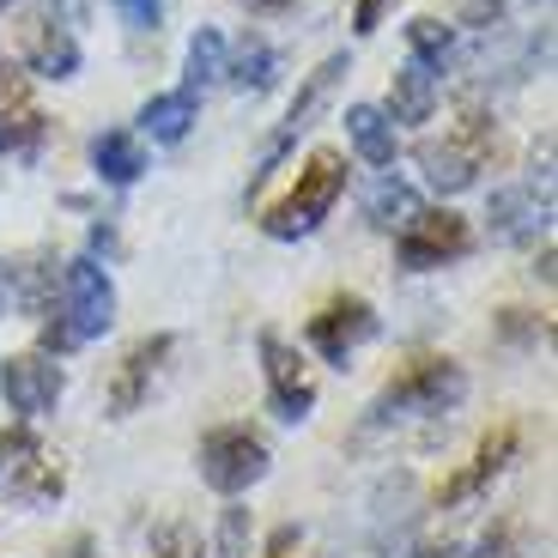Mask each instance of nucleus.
<instances>
[{
  "instance_id": "f257e3e1",
  "label": "nucleus",
  "mask_w": 558,
  "mask_h": 558,
  "mask_svg": "<svg viewBox=\"0 0 558 558\" xmlns=\"http://www.w3.org/2000/svg\"><path fill=\"white\" fill-rule=\"evenodd\" d=\"M461 395H468V371H461L456 359H418L371 401L359 437H377V432H389V425H401V418H444L461 407Z\"/></svg>"
},
{
  "instance_id": "f03ea898",
  "label": "nucleus",
  "mask_w": 558,
  "mask_h": 558,
  "mask_svg": "<svg viewBox=\"0 0 558 558\" xmlns=\"http://www.w3.org/2000/svg\"><path fill=\"white\" fill-rule=\"evenodd\" d=\"M340 189H347V165H340L335 153H316V158H310V170L298 177V189L267 213V238H279V243L310 238V231L335 213Z\"/></svg>"
},
{
  "instance_id": "7ed1b4c3",
  "label": "nucleus",
  "mask_w": 558,
  "mask_h": 558,
  "mask_svg": "<svg viewBox=\"0 0 558 558\" xmlns=\"http://www.w3.org/2000/svg\"><path fill=\"white\" fill-rule=\"evenodd\" d=\"M262 474H267V444L250 425H219V432L201 437V480H207L219 498L250 492Z\"/></svg>"
},
{
  "instance_id": "20e7f679",
  "label": "nucleus",
  "mask_w": 558,
  "mask_h": 558,
  "mask_svg": "<svg viewBox=\"0 0 558 558\" xmlns=\"http://www.w3.org/2000/svg\"><path fill=\"white\" fill-rule=\"evenodd\" d=\"M340 73H347V56H328L316 73H310V85H304V92L292 98V110H286V122H279V134L262 146V165H255V177H250V195L262 189L267 177H274V170H279V158H286V153L298 146V140H304L310 128H316V110L328 104V92H335V80H340Z\"/></svg>"
},
{
  "instance_id": "39448f33",
  "label": "nucleus",
  "mask_w": 558,
  "mask_h": 558,
  "mask_svg": "<svg viewBox=\"0 0 558 558\" xmlns=\"http://www.w3.org/2000/svg\"><path fill=\"white\" fill-rule=\"evenodd\" d=\"M61 286H68V328L73 340H98L104 328L116 322V286L110 274H104L92 255H80V262H68V274H61Z\"/></svg>"
},
{
  "instance_id": "423d86ee",
  "label": "nucleus",
  "mask_w": 558,
  "mask_h": 558,
  "mask_svg": "<svg viewBox=\"0 0 558 558\" xmlns=\"http://www.w3.org/2000/svg\"><path fill=\"white\" fill-rule=\"evenodd\" d=\"M377 328L383 322H377V310L364 304V298H335L322 316H310V347H316L328 364H347L364 340H377Z\"/></svg>"
},
{
  "instance_id": "0eeeda50",
  "label": "nucleus",
  "mask_w": 558,
  "mask_h": 558,
  "mask_svg": "<svg viewBox=\"0 0 558 558\" xmlns=\"http://www.w3.org/2000/svg\"><path fill=\"white\" fill-rule=\"evenodd\" d=\"M468 219H456V213H418L413 225L401 231V267H413V274H425V267H444L456 262V255H468Z\"/></svg>"
},
{
  "instance_id": "6e6552de",
  "label": "nucleus",
  "mask_w": 558,
  "mask_h": 558,
  "mask_svg": "<svg viewBox=\"0 0 558 558\" xmlns=\"http://www.w3.org/2000/svg\"><path fill=\"white\" fill-rule=\"evenodd\" d=\"M0 395H7V407L19 418H43L61 401V371L43 352H19V359L0 364Z\"/></svg>"
},
{
  "instance_id": "1a4fd4ad",
  "label": "nucleus",
  "mask_w": 558,
  "mask_h": 558,
  "mask_svg": "<svg viewBox=\"0 0 558 558\" xmlns=\"http://www.w3.org/2000/svg\"><path fill=\"white\" fill-rule=\"evenodd\" d=\"M262 371H267V395H274V413L279 418H310V407H316V389H310L304 377H298V359L292 347L279 335H262Z\"/></svg>"
},
{
  "instance_id": "9d476101",
  "label": "nucleus",
  "mask_w": 558,
  "mask_h": 558,
  "mask_svg": "<svg viewBox=\"0 0 558 558\" xmlns=\"http://www.w3.org/2000/svg\"><path fill=\"white\" fill-rule=\"evenodd\" d=\"M170 347H177L170 335H153V340H140V347L128 352L122 371H116V383H110V418H128L140 401H146V389H153L158 364L170 359Z\"/></svg>"
},
{
  "instance_id": "9b49d317",
  "label": "nucleus",
  "mask_w": 558,
  "mask_h": 558,
  "mask_svg": "<svg viewBox=\"0 0 558 558\" xmlns=\"http://www.w3.org/2000/svg\"><path fill=\"white\" fill-rule=\"evenodd\" d=\"M486 219H492V238L498 243H522V238H534V231H546L553 201H546L541 189H498Z\"/></svg>"
},
{
  "instance_id": "f8f14e48",
  "label": "nucleus",
  "mask_w": 558,
  "mask_h": 558,
  "mask_svg": "<svg viewBox=\"0 0 558 558\" xmlns=\"http://www.w3.org/2000/svg\"><path fill=\"white\" fill-rule=\"evenodd\" d=\"M389 122H407V128H418V122H432L437 116V73L432 68H418V61H407L401 73H395V85H389Z\"/></svg>"
},
{
  "instance_id": "ddd939ff",
  "label": "nucleus",
  "mask_w": 558,
  "mask_h": 558,
  "mask_svg": "<svg viewBox=\"0 0 558 558\" xmlns=\"http://www.w3.org/2000/svg\"><path fill=\"white\" fill-rule=\"evenodd\" d=\"M418 165H425V177H432L437 195H461V189H474V177H480V146L444 140V146H425Z\"/></svg>"
},
{
  "instance_id": "4468645a",
  "label": "nucleus",
  "mask_w": 558,
  "mask_h": 558,
  "mask_svg": "<svg viewBox=\"0 0 558 558\" xmlns=\"http://www.w3.org/2000/svg\"><path fill=\"white\" fill-rule=\"evenodd\" d=\"M195 116H201L195 92H158V98L140 104V134H153L158 146H177L195 128Z\"/></svg>"
},
{
  "instance_id": "2eb2a0df",
  "label": "nucleus",
  "mask_w": 558,
  "mask_h": 558,
  "mask_svg": "<svg viewBox=\"0 0 558 558\" xmlns=\"http://www.w3.org/2000/svg\"><path fill=\"white\" fill-rule=\"evenodd\" d=\"M510 456H517V432L486 437V444H480V456H474V468H461V474L449 480L444 492H437V504H468L480 486H486V480H498V474H504V461H510Z\"/></svg>"
},
{
  "instance_id": "dca6fc26",
  "label": "nucleus",
  "mask_w": 558,
  "mask_h": 558,
  "mask_svg": "<svg viewBox=\"0 0 558 558\" xmlns=\"http://www.w3.org/2000/svg\"><path fill=\"white\" fill-rule=\"evenodd\" d=\"M347 140L364 165H395V122L377 110V104H352L347 110Z\"/></svg>"
},
{
  "instance_id": "f3484780",
  "label": "nucleus",
  "mask_w": 558,
  "mask_h": 558,
  "mask_svg": "<svg viewBox=\"0 0 558 558\" xmlns=\"http://www.w3.org/2000/svg\"><path fill=\"white\" fill-rule=\"evenodd\" d=\"M31 73H43V80H73L80 73V43H73L68 25H49V19H37V37H31Z\"/></svg>"
},
{
  "instance_id": "a211bd4d",
  "label": "nucleus",
  "mask_w": 558,
  "mask_h": 558,
  "mask_svg": "<svg viewBox=\"0 0 558 558\" xmlns=\"http://www.w3.org/2000/svg\"><path fill=\"white\" fill-rule=\"evenodd\" d=\"M92 165H98L104 182L128 189V182H140V170H146V146H140L134 134H122V128H110V134L92 140Z\"/></svg>"
},
{
  "instance_id": "6ab92c4d",
  "label": "nucleus",
  "mask_w": 558,
  "mask_h": 558,
  "mask_svg": "<svg viewBox=\"0 0 558 558\" xmlns=\"http://www.w3.org/2000/svg\"><path fill=\"white\" fill-rule=\"evenodd\" d=\"M364 213H371V225H383V231H407V225L418 219V195L407 189V182H395V177H383L371 195H364Z\"/></svg>"
},
{
  "instance_id": "aec40b11",
  "label": "nucleus",
  "mask_w": 558,
  "mask_h": 558,
  "mask_svg": "<svg viewBox=\"0 0 558 558\" xmlns=\"http://www.w3.org/2000/svg\"><path fill=\"white\" fill-rule=\"evenodd\" d=\"M225 73H231V80H238L243 92H267V85H274V73H279L274 43H267V37H243L238 61H225Z\"/></svg>"
},
{
  "instance_id": "412c9836",
  "label": "nucleus",
  "mask_w": 558,
  "mask_h": 558,
  "mask_svg": "<svg viewBox=\"0 0 558 558\" xmlns=\"http://www.w3.org/2000/svg\"><path fill=\"white\" fill-rule=\"evenodd\" d=\"M225 61H231V49H225V37L213 25H201L195 37H189V85L182 92H195V85H213L225 80Z\"/></svg>"
},
{
  "instance_id": "4be33fe9",
  "label": "nucleus",
  "mask_w": 558,
  "mask_h": 558,
  "mask_svg": "<svg viewBox=\"0 0 558 558\" xmlns=\"http://www.w3.org/2000/svg\"><path fill=\"white\" fill-rule=\"evenodd\" d=\"M407 43H413V61L432 68V73H444V61L456 56V31L437 25V19H413V25H407Z\"/></svg>"
},
{
  "instance_id": "5701e85b",
  "label": "nucleus",
  "mask_w": 558,
  "mask_h": 558,
  "mask_svg": "<svg viewBox=\"0 0 558 558\" xmlns=\"http://www.w3.org/2000/svg\"><path fill=\"white\" fill-rule=\"evenodd\" d=\"M25 134H37V116H31L25 104L7 92V85H0V153H13Z\"/></svg>"
},
{
  "instance_id": "b1692460",
  "label": "nucleus",
  "mask_w": 558,
  "mask_h": 558,
  "mask_svg": "<svg viewBox=\"0 0 558 558\" xmlns=\"http://www.w3.org/2000/svg\"><path fill=\"white\" fill-rule=\"evenodd\" d=\"M116 13H122L128 31H158V19H165V0H116Z\"/></svg>"
},
{
  "instance_id": "393cba45",
  "label": "nucleus",
  "mask_w": 558,
  "mask_h": 558,
  "mask_svg": "<svg viewBox=\"0 0 558 558\" xmlns=\"http://www.w3.org/2000/svg\"><path fill=\"white\" fill-rule=\"evenodd\" d=\"M243 529H250V522H243V510H231V517H225V529H219V558H243Z\"/></svg>"
},
{
  "instance_id": "a878e982",
  "label": "nucleus",
  "mask_w": 558,
  "mask_h": 558,
  "mask_svg": "<svg viewBox=\"0 0 558 558\" xmlns=\"http://www.w3.org/2000/svg\"><path fill=\"white\" fill-rule=\"evenodd\" d=\"M461 19H468V25H498L504 0H468V7H461Z\"/></svg>"
},
{
  "instance_id": "bb28decb",
  "label": "nucleus",
  "mask_w": 558,
  "mask_h": 558,
  "mask_svg": "<svg viewBox=\"0 0 558 558\" xmlns=\"http://www.w3.org/2000/svg\"><path fill=\"white\" fill-rule=\"evenodd\" d=\"M383 7H389V0H359V13H352V25H359L364 37H371V31H377V19H383Z\"/></svg>"
},
{
  "instance_id": "cd10ccee",
  "label": "nucleus",
  "mask_w": 558,
  "mask_h": 558,
  "mask_svg": "<svg viewBox=\"0 0 558 558\" xmlns=\"http://www.w3.org/2000/svg\"><path fill=\"white\" fill-rule=\"evenodd\" d=\"M158 558H195V541H189V534H165V546H158Z\"/></svg>"
},
{
  "instance_id": "c85d7f7f",
  "label": "nucleus",
  "mask_w": 558,
  "mask_h": 558,
  "mask_svg": "<svg viewBox=\"0 0 558 558\" xmlns=\"http://www.w3.org/2000/svg\"><path fill=\"white\" fill-rule=\"evenodd\" d=\"M292 546H298V529H279L274 546H267V558H292Z\"/></svg>"
},
{
  "instance_id": "c756f323",
  "label": "nucleus",
  "mask_w": 558,
  "mask_h": 558,
  "mask_svg": "<svg viewBox=\"0 0 558 558\" xmlns=\"http://www.w3.org/2000/svg\"><path fill=\"white\" fill-rule=\"evenodd\" d=\"M0 304H7V262H0Z\"/></svg>"
},
{
  "instance_id": "7c9ffc66",
  "label": "nucleus",
  "mask_w": 558,
  "mask_h": 558,
  "mask_svg": "<svg viewBox=\"0 0 558 558\" xmlns=\"http://www.w3.org/2000/svg\"><path fill=\"white\" fill-rule=\"evenodd\" d=\"M0 7H7V0H0Z\"/></svg>"
}]
</instances>
